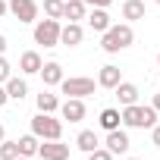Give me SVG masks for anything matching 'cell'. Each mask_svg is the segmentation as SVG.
Returning <instances> with one entry per match:
<instances>
[{"mask_svg": "<svg viewBox=\"0 0 160 160\" xmlns=\"http://www.w3.org/2000/svg\"><path fill=\"white\" fill-rule=\"evenodd\" d=\"M132 41H135L132 25H129V22H119V25H110V28L101 35V50H104V53H119V50L132 47Z\"/></svg>", "mask_w": 160, "mask_h": 160, "instance_id": "6da1fadb", "label": "cell"}, {"mask_svg": "<svg viewBox=\"0 0 160 160\" xmlns=\"http://www.w3.org/2000/svg\"><path fill=\"white\" fill-rule=\"evenodd\" d=\"M119 119H122V126L126 129H151V126H157V110L151 107V104H129V107H122L119 110Z\"/></svg>", "mask_w": 160, "mask_h": 160, "instance_id": "7a4b0ae2", "label": "cell"}, {"mask_svg": "<svg viewBox=\"0 0 160 160\" xmlns=\"http://www.w3.org/2000/svg\"><path fill=\"white\" fill-rule=\"evenodd\" d=\"M32 135H38L41 141H57L63 135V119H57L53 113H35L32 116Z\"/></svg>", "mask_w": 160, "mask_h": 160, "instance_id": "3957f363", "label": "cell"}, {"mask_svg": "<svg viewBox=\"0 0 160 160\" xmlns=\"http://www.w3.org/2000/svg\"><path fill=\"white\" fill-rule=\"evenodd\" d=\"M60 19H38L35 22V44L41 47H60Z\"/></svg>", "mask_w": 160, "mask_h": 160, "instance_id": "277c9868", "label": "cell"}, {"mask_svg": "<svg viewBox=\"0 0 160 160\" xmlns=\"http://www.w3.org/2000/svg\"><path fill=\"white\" fill-rule=\"evenodd\" d=\"M94 88H98V82L88 75H69L60 82V91L66 98H88V94H94Z\"/></svg>", "mask_w": 160, "mask_h": 160, "instance_id": "5b68a950", "label": "cell"}, {"mask_svg": "<svg viewBox=\"0 0 160 160\" xmlns=\"http://www.w3.org/2000/svg\"><path fill=\"white\" fill-rule=\"evenodd\" d=\"M7 10H10L22 25L38 22V3H35V0H7Z\"/></svg>", "mask_w": 160, "mask_h": 160, "instance_id": "8992f818", "label": "cell"}, {"mask_svg": "<svg viewBox=\"0 0 160 160\" xmlns=\"http://www.w3.org/2000/svg\"><path fill=\"white\" fill-rule=\"evenodd\" d=\"M38 157L41 160H69V144H63L60 138L57 141H41L38 144Z\"/></svg>", "mask_w": 160, "mask_h": 160, "instance_id": "52a82bcc", "label": "cell"}, {"mask_svg": "<svg viewBox=\"0 0 160 160\" xmlns=\"http://www.w3.org/2000/svg\"><path fill=\"white\" fill-rule=\"evenodd\" d=\"M60 116L69 122H82L85 119V98H66L60 104Z\"/></svg>", "mask_w": 160, "mask_h": 160, "instance_id": "ba28073f", "label": "cell"}, {"mask_svg": "<svg viewBox=\"0 0 160 160\" xmlns=\"http://www.w3.org/2000/svg\"><path fill=\"white\" fill-rule=\"evenodd\" d=\"M129 144H132V141H129V132H126V129H113V132H107L104 148H107L113 157H116V154H126V151H129Z\"/></svg>", "mask_w": 160, "mask_h": 160, "instance_id": "9c48e42d", "label": "cell"}, {"mask_svg": "<svg viewBox=\"0 0 160 160\" xmlns=\"http://www.w3.org/2000/svg\"><path fill=\"white\" fill-rule=\"evenodd\" d=\"M119 82H122V69H119V66H113V63L101 66V72H98V88H107V91H113Z\"/></svg>", "mask_w": 160, "mask_h": 160, "instance_id": "30bf717a", "label": "cell"}, {"mask_svg": "<svg viewBox=\"0 0 160 160\" xmlns=\"http://www.w3.org/2000/svg\"><path fill=\"white\" fill-rule=\"evenodd\" d=\"M82 38H85V28L78 25V22H66V25L60 28V44H63V47H78Z\"/></svg>", "mask_w": 160, "mask_h": 160, "instance_id": "8fae6325", "label": "cell"}, {"mask_svg": "<svg viewBox=\"0 0 160 160\" xmlns=\"http://www.w3.org/2000/svg\"><path fill=\"white\" fill-rule=\"evenodd\" d=\"M113 94H116V101H119V107H129V104H138V85L135 82H126V78H122V82L113 88Z\"/></svg>", "mask_w": 160, "mask_h": 160, "instance_id": "7c38bea8", "label": "cell"}, {"mask_svg": "<svg viewBox=\"0 0 160 160\" xmlns=\"http://www.w3.org/2000/svg\"><path fill=\"white\" fill-rule=\"evenodd\" d=\"M38 75L44 78V85H47V88H57L63 78H66V75H63V66H60L57 60H47V63L41 66V72H38Z\"/></svg>", "mask_w": 160, "mask_h": 160, "instance_id": "4fadbf2b", "label": "cell"}, {"mask_svg": "<svg viewBox=\"0 0 160 160\" xmlns=\"http://www.w3.org/2000/svg\"><path fill=\"white\" fill-rule=\"evenodd\" d=\"M85 19H88V28H91V32H98V35H104V32L113 25V22H110V13H107L104 7H94Z\"/></svg>", "mask_w": 160, "mask_h": 160, "instance_id": "5bb4252c", "label": "cell"}, {"mask_svg": "<svg viewBox=\"0 0 160 160\" xmlns=\"http://www.w3.org/2000/svg\"><path fill=\"white\" fill-rule=\"evenodd\" d=\"M41 66H44V60H41L38 50H25V53L19 57V72H22V75H38Z\"/></svg>", "mask_w": 160, "mask_h": 160, "instance_id": "9a60e30c", "label": "cell"}, {"mask_svg": "<svg viewBox=\"0 0 160 160\" xmlns=\"http://www.w3.org/2000/svg\"><path fill=\"white\" fill-rule=\"evenodd\" d=\"M85 16H88V3H85V0H63V19L82 22Z\"/></svg>", "mask_w": 160, "mask_h": 160, "instance_id": "2e32d148", "label": "cell"}, {"mask_svg": "<svg viewBox=\"0 0 160 160\" xmlns=\"http://www.w3.org/2000/svg\"><path fill=\"white\" fill-rule=\"evenodd\" d=\"M3 88H7V98H10V101H22V98L28 94V82L19 78V75H10L7 82H3Z\"/></svg>", "mask_w": 160, "mask_h": 160, "instance_id": "e0dca14e", "label": "cell"}, {"mask_svg": "<svg viewBox=\"0 0 160 160\" xmlns=\"http://www.w3.org/2000/svg\"><path fill=\"white\" fill-rule=\"evenodd\" d=\"M75 148H78V151H85V154H91L94 148H101L98 132H94V129H82V132L75 135Z\"/></svg>", "mask_w": 160, "mask_h": 160, "instance_id": "ac0fdd59", "label": "cell"}, {"mask_svg": "<svg viewBox=\"0 0 160 160\" xmlns=\"http://www.w3.org/2000/svg\"><path fill=\"white\" fill-rule=\"evenodd\" d=\"M98 126H101L104 132H113V129H119V126H122V119H119V110H116V107H104V110H101V116H98Z\"/></svg>", "mask_w": 160, "mask_h": 160, "instance_id": "d6986e66", "label": "cell"}, {"mask_svg": "<svg viewBox=\"0 0 160 160\" xmlns=\"http://www.w3.org/2000/svg\"><path fill=\"white\" fill-rule=\"evenodd\" d=\"M122 19L132 25V22H141L144 19V0H126L122 3Z\"/></svg>", "mask_w": 160, "mask_h": 160, "instance_id": "ffe728a7", "label": "cell"}, {"mask_svg": "<svg viewBox=\"0 0 160 160\" xmlns=\"http://www.w3.org/2000/svg\"><path fill=\"white\" fill-rule=\"evenodd\" d=\"M35 104H38V113H57V110H60V98H57L53 91H41Z\"/></svg>", "mask_w": 160, "mask_h": 160, "instance_id": "44dd1931", "label": "cell"}, {"mask_svg": "<svg viewBox=\"0 0 160 160\" xmlns=\"http://www.w3.org/2000/svg\"><path fill=\"white\" fill-rule=\"evenodd\" d=\"M16 144H19V157H35V154H38V144H41V138L28 132V135L16 138Z\"/></svg>", "mask_w": 160, "mask_h": 160, "instance_id": "7402d4cb", "label": "cell"}, {"mask_svg": "<svg viewBox=\"0 0 160 160\" xmlns=\"http://www.w3.org/2000/svg\"><path fill=\"white\" fill-rule=\"evenodd\" d=\"M16 157H19V144L10 141V138H3V141H0V160H16Z\"/></svg>", "mask_w": 160, "mask_h": 160, "instance_id": "603a6c76", "label": "cell"}, {"mask_svg": "<svg viewBox=\"0 0 160 160\" xmlns=\"http://www.w3.org/2000/svg\"><path fill=\"white\" fill-rule=\"evenodd\" d=\"M44 16L47 19H63V0H44Z\"/></svg>", "mask_w": 160, "mask_h": 160, "instance_id": "cb8c5ba5", "label": "cell"}, {"mask_svg": "<svg viewBox=\"0 0 160 160\" xmlns=\"http://www.w3.org/2000/svg\"><path fill=\"white\" fill-rule=\"evenodd\" d=\"M10 75H13V66H10V60H7L3 53H0V85H3Z\"/></svg>", "mask_w": 160, "mask_h": 160, "instance_id": "d4e9b609", "label": "cell"}, {"mask_svg": "<svg viewBox=\"0 0 160 160\" xmlns=\"http://www.w3.org/2000/svg\"><path fill=\"white\" fill-rule=\"evenodd\" d=\"M88 160H113V154H110L107 148H94V151L88 154Z\"/></svg>", "mask_w": 160, "mask_h": 160, "instance_id": "484cf974", "label": "cell"}, {"mask_svg": "<svg viewBox=\"0 0 160 160\" xmlns=\"http://www.w3.org/2000/svg\"><path fill=\"white\" fill-rule=\"evenodd\" d=\"M151 141L154 148H160V126H151Z\"/></svg>", "mask_w": 160, "mask_h": 160, "instance_id": "4316f807", "label": "cell"}, {"mask_svg": "<svg viewBox=\"0 0 160 160\" xmlns=\"http://www.w3.org/2000/svg\"><path fill=\"white\" fill-rule=\"evenodd\" d=\"M85 3H88V7H104V10H107L113 0H85Z\"/></svg>", "mask_w": 160, "mask_h": 160, "instance_id": "83f0119b", "label": "cell"}, {"mask_svg": "<svg viewBox=\"0 0 160 160\" xmlns=\"http://www.w3.org/2000/svg\"><path fill=\"white\" fill-rule=\"evenodd\" d=\"M7 104H10V98H7V88L0 85V107H7Z\"/></svg>", "mask_w": 160, "mask_h": 160, "instance_id": "f1b7e54d", "label": "cell"}, {"mask_svg": "<svg viewBox=\"0 0 160 160\" xmlns=\"http://www.w3.org/2000/svg\"><path fill=\"white\" fill-rule=\"evenodd\" d=\"M151 107H154V110L160 113V94H154V98H151Z\"/></svg>", "mask_w": 160, "mask_h": 160, "instance_id": "f546056e", "label": "cell"}, {"mask_svg": "<svg viewBox=\"0 0 160 160\" xmlns=\"http://www.w3.org/2000/svg\"><path fill=\"white\" fill-rule=\"evenodd\" d=\"M10 10H7V0H0V16H7Z\"/></svg>", "mask_w": 160, "mask_h": 160, "instance_id": "4dcf8cb0", "label": "cell"}, {"mask_svg": "<svg viewBox=\"0 0 160 160\" xmlns=\"http://www.w3.org/2000/svg\"><path fill=\"white\" fill-rule=\"evenodd\" d=\"M7 50V35H0V53Z\"/></svg>", "mask_w": 160, "mask_h": 160, "instance_id": "1f68e13d", "label": "cell"}, {"mask_svg": "<svg viewBox=\"0 0 160 160\" xmlns=\"http://www.w3.org/2000/svg\"><path fill=\"white\" fill-rule=\"evenodd\" d=\"M7 138V129H3V122H0V141H3Z\"/></svg>", "mask_w": 160, "mask_h": 160, "instance_id": "d6a6232c", "label": "cell"}, {"mask_svg": "<svg viewBox=\"0 0 160 160\" xmlns=\"http://www.w3.org/2000/svg\"><path fill=\"white\" fill-rule=\"evenodd\" d=\"M16 160H32V157H16Z\"/></svg>", "mask_w": 160, "mask_h": 160, "instance_id": "836d02e7", "label": "cell"}, {"mask_svg": "<svg viewBox=\"0 0 160 160\" xmlns=\"http://www.w3.org/2000/svg\"><path fill=\"white\" fill-rule=\"evenodd\" d=\"M129 160H138V157H129Z\"/></svg>", "mask_w": 160, "mask_h": 160, "instance_id": "e575fe53", "label": "cell"}, {"mask_svg": "<svg viewBox=\"0 0 160 160\" xmlns=\"http://www.w3.org/2000/svg\"><path fill=\"white\" fill-rule=\"evenodd\" d=\"M157 63H160V53H157Z\"/></svg>", "mask_w": 160, "mask_h": 160, "instance_id": "d590c367", "label": "cell"}, {"mask_svg": "<svg viewBox=\"0 0 160 160\" xmlns=\"http://www.w3.org/2000/svg\"><path fill=\"white\" fill-rule=\"evenodd\" d=\"M154 3H160V0H154Z\"/></svg>", "mask_w": 160, "mask_h": 160, "instance_id": "8d00e7d4", "label": "cell"}]
</instances>
